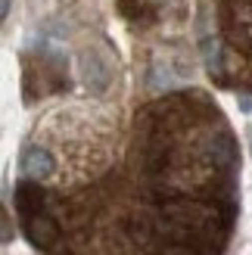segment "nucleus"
I'll list each match as a JSON object with an SVG mask.
<instances>
[{"label":"nucleus","mask_w":252,"mask_h":255,"mask_svg":"<svg viewBox=\"0 0 252 255\" xmlns=\"http://www.w3.org/2000/svg\"><path fill=\"white\" fill-rule=\"evenodd\" d=\"M12 237V227H9V218H6V212L0 209V240H9Z\"/></svg>","instance_id":"2"},{"label":"nucleus","mask_w":252,"mask_h":255,"mask_svg":"<svg viewBox=\"0 0 252 255\" xmlns=\"http://www.w3.org/2000/svg\"><path fill=\"white\" fill-rule=\"evenodd\" d=\"M206 22H212V31H199V44L209 75L228 84L240 53L252 66V0H203L199 25Z\"/></svg>","instance_id":"1"}]
</instances>
